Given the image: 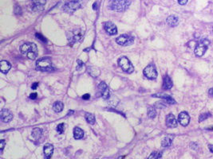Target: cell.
Instances as JSON below:
<instances>
[{
    "label": "cell",
    "instance_id": "cell-19",
    "mask_svg": "<svg viewBox=\"0 0 213 159\" xmlns=\"http://www.w3.org/2000/svg\"><path fill=\"white\" fill-rule=\"evenodd\" d=\"M172 86H173V83H172L171 78L168 76L165 77L164 80H163V88L165 90H168V89L172 88Z\"/></svg>",
    "mask_w": 213,
    "mask_h": 159
},
{
    "label": "cell",
    "instance_id": "cell-20",
    "mask_svg": "<svg viewBox=\"0 0 213 159\" xmlns=\"http://www.w3.org/2000/svg\"><path fill=\"white\" fill-rule=\"evenodd\" d=\"M167 23L170 26L172 27H174V26H176L179 23V19L176 16H174V15H170L169 17H168L167 19Z\"/></svg>",
    "mask_w": 213,
    "mask_h": 159
},
{
    "label": "cell",
    "instance_id": "cell-21",
    "mask_svg": "<svg viewBox=\"0 0 213 159\" xmlns=\"http://www.w3.org/2000/svg\"><path fill=\"white\" fill-rule=\"evenodd\" d=\"M74 137L75 139H82L84 137V131L80 127H75L74 129Z\"/></svg>",
    "mask_w": 213,
    "mask_h": 159
},
{
    "label": "cell",
    "instance_id": "cell-7",
    "mask_svg": "<svg viewBox=\"0 0 213 159\" xmlns=\"http://www.w3.org/2000/svg\"><path fill=\"white\" fill-rule=\"evenodd\" d=\"M133 41H134V38L132 36L127 35V34H123L116 39L117 43L120 45H123V46H127V45L133 44Z\"/></svg>",
    "mask_w": 213,
    "mask_h": 159
},
{
    "label": "cell",
    "instance_id": "cell-6",
    "mask_svg": "<svg viewBox=\"0 0 213 159\" xmlns=\"http://www.w3.org/2000/svg\"><path fill=\"white\" fill-rule=\"evenodd\" d=\"M81 7V3L79 0H73L66 3L63 6V10L67 13H73Z\"/></svg>",
    "mask_w": 213,
    "mask_h": 159
},
{
    "label": "cell",
    "instance_id": "cell-16",
    "mask_svg": "<svg viewBox=\"0 0 213 159\" xmlns=\"http://www.w3.org/2000/svg\"><path fill=\"white\" fill-rule=\"evenodd\" d=\"M173 138H174V135L173 134H168L166 135L164 139L161 142V146L163 147H168L170 146L172 143V141H173Z\"/></svg>",
    "mask_w": 213,
    "mask_h": 159
},
{
    "label": "cell",
    "instance_id": "cell-35",
    "mask_svg": "<svg viewBox=\"0 0 213 159\" xmlns=\"http://www.w3.org/2000/svg\"><path fill=\"white\" fill-rule=\"evenodd\" d=\"M38 82H36V83H34V84H32V86H31V88H32V89H36L38 88Z\"/></svg>",
    "mask_w": 213,
    "mask_h": 159
},
{
    "label": "cell",
    "instance_id": "cell-2",
    "mask_svg": "<svg viewBox=\"0 0 213 159\" xmlns=\"http://www.w3.org/2000/svg\"><path fill=\"white\" fill-rule=\"evenodd\" d=\"M129 5L130 2L129 0H112L109 3V8L112 11L122 12L127 10Z\"/></svg>",
    "mask_w": 213,
    "mask_h": 159
},
{
    "label": "cell",
    "instance_id": "cell-25",
    "mask_svg": "<svg viewBox=\"0 0 213 159\" xmlns=\"http://www.w3.org/2000/svg\"><path fill=\"white\" fill-rule=\"evenodd\" d=\"M157 115V111L153 107H149L148 108V116L150 118H154Z\"/></svg>",
    "mask_w": 213,
    "mask_h": 159
},
{
    "label": "cell",
    "instance_id": "cell-30",
    "mask_svg": "<svg viewBox=\"0 0 213 159\" xmlns=\"http://www.w3.org/2000/svg\"><path fill=\"white\" fill-rule=\"evenodd\" d=\"M5 145H6V143H5V140H1L0 141V150H1V151L3 150L4 148V146H5Z\"/></svg>",
    "mask_w": 213,
    "mask_h": 159
},
{
    "label": "cell",
    "instance_id": "cell-18",
    "mask_svg": "<svg viewBox=\"0 0 213 159\" xmlns=\"http://www.w3.org/2000/svg\"><path fill=\"white\" fill-rule=\"evenodd\" d=\"M11 65L7 61H1L0 62V70L3 73H7L8 71L11 69Z\"/></svg>",
    "mask_w": 213,
    "mask_h": 159
},
{
    "label": "cell",
    "instance_id": "cell-12",
    "mask_svg": "<svg viewBox=\"0 0 213 159\" xmlns=\"http://www.w3.org/2000/svg\"><path fill=\"white\" fill-rule=\"evenodd\" d=\"M46 0H31L32 8L35 11H43Z\"/></svg>",
    "mask_w": 213,
    "mask_h": 159
},
{
    "label": "cell",
    "instance_id": "cell-33",
    "mask_svg": "<svg viewBox=\"0 0 213 159\" xmlns=\"http://www.w3.org/2000/svg\"><path fill=\"white\" fill-rule=\"evenodd\" d=\"M90 94H85V95H83L82 96V99L83 100H90Z\"/></svg>",
    "mask_w": 213,
    "mask_h": 159
},
{
    "label": "cell",
    "instance_id": "cell-28",
    "mask_svg": "<svg viewBox=\"0 0 213 159\" xmlns=\"http://www.w3.org/2000/svg\"><path fill=\"white\" fill-rule=\"evenodd\" d=\"M36 37H37L38 40H40L43 43H46L47 42V40L45 37H43V35H42L41 33H36Z\"/></svg>",
    "mask_w": 213,
    "mask_h": 159
},
{
    "label": "cell",
    "instance_id": "cell-29",
    "mask_svg": "<svg viewBox=\"0 0 213 159\" xmlns=\"http://www.w3.org/2000/svg\"><path fill=\"white\" fill-rule=\"evenodd\" d=\"M64 128H65L64 123H60L57 126V131L59 134H62L64 132Z\"/></svg>",
    "mask_w": 213,
    "mask_h": 159
},
{
    "label": "cell",
    "instance_id": "cell-3",
    "mask_svg": "<svg viewBox=\"0 0 213 159\" xmlns=\"http://www.w3.org/2000/svg\"><path fill=\"white\" fill-rule=\"evenodd\" d=\"M36 66L38 70L42 72H50L54 69L51 59L49 57H43L38 60L36 62Z\"/></svg>",
    "mask_w": 213,
    "mask_h": 159
},
{
    "label": "cell",
    "instance_id": "cell-1",
    "mask_svg": "<svg viewBox=\"0 0 213 159\" xmlns=\"http://www.w3.org/2000/svg\"><path fill=\"white\" fill-rule=\"evenodd\" d=\"M21 53L30 60H34L38 56V47L34 43L26 42L21 46Z\"/></svg>",
    "mask_w": 213,
    "mask_h": 159
},
{
    "label": "cell",
    "instance_id": "cell-34",
    "mask_svg": "<svg viewBox=\"0 0 213 159\" xmlns=\"http://www.w3.org/2000/svg\"><path fill=\"white\" fill-rule=\"evenodd\" d=\"M188 0H178V3L180 5H185V4L187 3Z\"/></svg>",
    "mask_w": 213,
    "mask_h": 159
},
{
    "label": "cell",
    "instance_id": "cell-11",
    "mask_svg": "<svg viewBox=\"0 0 213 159\" xmlns=\"http://www.w3.org/2000/svg\"><path fill=\"white\" fill-rule=\"evenodd\" d=\"M178 121L183 126H186L188 125V123L190 122V116L188 115L187 112L185 111H182L179 114L178 116Z\"/></svg>",
    "mask_w": 213,
    "mask_h": 159
},
{
    "label": "cell",
    "instance_id": "cell-17",
    "mask_svg": "<svg viewBox=\"0 0 213 159\" xmlns=\"http://www.w3.org/2000/svg\"><path fill=\"white\" fill-rule=\"evenodd\" d=\"M154 97H160L161 99H164L166 101V103L168 104H175L176 101L174 100V99L168 95H165V94H157V95H153Z\"/></svg>",
    "mask_w": 213,
    "mask_h": 159
},
{
    "label": "cell",
    "instance_id": "cell-8",
    "mask_svg": "<svg viewBox=\"0 0 213 159\" xmlns=\"http://www.w3.org/2000/svg\"><path fill=\"white\" fill-rule=\"evenodd\" d=\"M143 73L149 80H155L157 77V72L156 68L153 65H149L143 71Z\"/></svg>",
    "mask_w": 213,
    "mask_h": 159
},
{
    "label": "cell",
    "instance_id": "cell-13",
    "mask_svg": "<svg viewBox=\"0 0 213 159\" xmlns=\"http://www.w3.org/2000/svg\"><path fill=\"white\" fill-rule=\"evenodd\" d=\"M1 120L4 122H9L13 119V115L11 111L7 109H3L1 111Z\"/></svg>",
    "mask_w": 213,
    "mask_h": 159
},
{
    "label": "cell",
    "instance_id": "cell-27",
    "mask_svg": "<svg viewBox=\"0 0 213 159\" xmlns=\"http://www.w3.org/2000/svg\"><path fill=\"white\" fill-rule=\"evenodd\" d=\"M211 116V114H210L209 112H207V113H204V114H202V115H200V118H199V122H203L204 120H205L207 118H208Z\"/></svg>",
    "mask_w": 213,
    "mask_h": 159
},
{
    "label": "cell",
    "instance_id": "cell-37",
    "mask_svg": "<svg viewBox=\"0 0 213 159\" xmlns=\"http://www.w3.org/2000/svg\"><path fill=\"white\" fill-rule=\"evenodd\" d=\"M208 148H209L210 151L213 153V145H208Z\"/></svg>",
    "mask_w": 213,
    "mask_h": 159
},
{
    "label": "cell",
    "instance_id": "cell-26",
    "mask_svg": "<svg viewBox=\"0 0 213 159\" xmlns=\"http://www.w3.org/2000/svg\"><path fill=\"white\" fill-rule=\"evenodd\" d=\"M161 157H162V153L161 152L155 151L150 154V156L149 157V159H158L161 158Z\"/></svg>",
    "mask_w": 213,
    "mask_h": 159
},
{
    "label": "cell",
    "instance_id": "cell-31",
    "mask_svg": "<svg viewBox=\"0 0 213 159\" xmlns=\"http://www.w3.org/2000/svg\"><path fill=\"white\" fill-rule=\"evenodd\" d=\"M37 96L38 94L36 92L31 93L30 95V99H31V100H35V99H37Z\"/></svg>",
    "mask_w": 213,
    "mask_h": 159
},
{
    "label": "cell",
    "instance_id": "cell-24",
    "mask_svg": "<svg viewBox=\"0 0 213 159\" xmlns=\"http://www.w3.org/2000/svg\"><path fill=\"white\" fill-rule=\"evenodd\" d=\"M42 131L41 129H39V128H34L32 130V137L34 138L35 140H38L42 136Z\"/></svg>",
    "mask_w": 213,
    "mask_h": 159
},
{
    "label": "cell",
    "instance_id": "cell-9",
    "mask_svg": "<svg viewBox=\"0 0 213 159\" xmlns=\"http://www.w3.org/2000/svg\"><path fill=\"white\" fill-rule=\"evenodd\" d=\"M98 89L99 92H101V96L105 99V100H108L110 96V93H109V89L108 86L105 84V82H101L99 85H98Z\"/></svg>",
    "mask_w": 213,
    "mask_h": 159
},
{
    "label": "cell",
    "instance_id": "cell-22",
    "mask_svg": "<svg viewBox=\"0 0 213 159\" xmlns=\"http://www.w3.org/2000/svg\"><path fill=\"white\" fill-rule=\"evenodd\" d=\"M63 107L64 105L61 102V101H57L55 102L54 105H53V109H54V111H55V112H61V111L63 110Z\"/></svg>",
    "mask_w": 213,
    "mask_h": 159
},
{
    "label": "cell",
    "instance_id": "cell-32",
    "mask_svg": "<svg viewBox=\"0 0 213 159\" xmlns=\"http://www.w3.org/2000/svg\"><path fill=\"white\" fill-rule=\"evenodd\" d=\"M190 147L192 149H193V150H196V149H197V147H198V145L196 144V142H191Z\"/></svg>",
    "mask_w": 213,
    "mask_h": 159
},
{
    "label": "cell",
    "instance_id": "cell-14",
    "mask_svg": "<svg viewBox=\"0 0 213 159\" xmlns=\"http://www.w3.org/2000/svg\"><path fill=\"white\" fill-rule=\"evenodd\" d=\"M166 125L170 128H175L177 126V120L174 115L169 114L166 116Z\"/></svg>",
    "mask_w": 213,
    "mask_h": 159
},
{
    "label": "cell",
    "instance_id": "cell-4",
    "mask_svg": "<svg viewBox=\"0 0 213 159\" xmlns=\"http://www.w3.org/2000/svg\"><path fill=\"white\" fill-rule=\"evenodd\" d=\"M118 64H119L120 67L121 68V69L127 73H132L134 71V67L132 65L130 61L128 59L125 57H122L118 60Z\"/></svg>",
    "mask_w": 213,
    "mask_h": 159
},
{
    "label": "cell",
    "instance_id": "cell-23",
    "mask_svg": "<svg viewBox=\"0 0 213 159\" xmlns=\"http://www.w3.org/2000/svg\"><path fill=\"white\" fill-rule=\"evenodd\" d=\"M85 118H86V121L88 123H90L91 125H94L95 124V122H96V119H95V117L93 114L91 113H86V115H85Z\"/></svg>",
    "mask_w": 213,
    "mask_h": 159
},
{
    "label": "cell",
    "instance_id": "cell-10",
    "mask_svg": "<svg viewBox=\"0 0 213 159\" xmlns=\"http://www.w3.org/2000/svg\"><path fill=\"white\" fill-rule=\"evenodd\" d=\"M104 29L106 31V33H109V35H115L117 33V26L111 22H105L104 24Z\"/></svg>",
    "mask_w": 213,
    "mask_h": 159
},
{
    "label": "cell",
    "instance_id": "cell-15",
    "mask_svg": "<svg viewBox=\"0 0 213 159\" xmlns=\"http://www.w3.org/2000/svg\"><path fill=\"white\" fill-rule=\"evenodd\" d=\"M54 153V146L52 144L47 143L44 146V154H45L46 158H50L53 155Z\"/></svg>",
    "mask_w": 213,
    "mask_h": 159
},
{
    "label": "cell",
    "instance_id": "cell-5",
    "mask_svg": "<svg viewBox=\"0 0 213 159\" xmlns=\"http://www.w3.org/2000/svg\"><path fill=\"white\" fill-rule=\"evenodd\" d=\"M209 44V41L208 40H206V39H204V40H201V41H199L198 44L196 45V46L195 47V54L197 56V57H202V56L205 53L206 51H207Z\"/></svg>",
    "mask_w": 213,
    "mask_h": 159
},
{
    "label": "cell",
    "instance_id": "cell-36",
    "mask_svg": "<svg viewBox=\"0 0 213 159\" xmlns=\"http://www.w3.org/2000/svg\"><path fill=\"white\" fill-rule=\"evenodd\" d=\"M208 94H209L210 96H213V88H212L209 89V91H208Z\"/></svg>",
    "mask_w": 213,
    "mask_h": 159
},
{
    "label": "cell",
    "instance_id": "cell-38",
    "mask_svg": "<svg viewBox=\"0 0 213 159\" xmlns=\"http://www.w3.org/2000/svg\"><path fill=\"white\" fill-rule=\"evenodd\" d=\"M212 30H213V29H212Z\"/></svg>",
    "mask_w": 213,
    "mask_h": 159
}]
</instances>
